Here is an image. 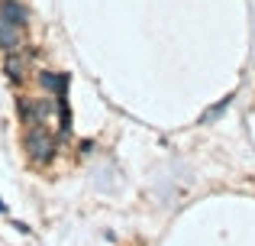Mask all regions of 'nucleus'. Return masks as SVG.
Returning <instances> with one entry per match:
<instances>
[{
  "label": "nucleus",
  "mask_w": 255,
  "mask_h": 246,
  "mask_svg": "<svg viewBox=\"0 0 255 246\" xmlns=\"http://www.w3.org/2000/svg\"><path fill=\"white\" fill-rule=\"evenodd\" d=\"M226 104H230V97H223V101H220V104H217L213 110H207V117H204V120H213L217 114H223V110H226Z\"/></svg>",
  "instance_id": "nucleus-5"
},
{
  "label": "nucleus",
  "mask_w": 255,
  "mask_h": 246,
  "mask_svg": "<svg viewBox=\"0 0 255 246\" xmlns=\"http://www.w3.org/2000/svg\"><path fill=\"white\" fill-rule=\"evenodd\" d=\"M3 68H6V78L10 81H23L26 75V52H10L3 58Z\"/></svg>",
  "instance_id": "nucleus-4"
},
{
  "label": "nucleus",
  "mask_w": 255,
  "mask_h": 246,
  "mask_svg": "<svg viewBox=\"0 0 255 246\" xmlns=\"http://www.w3.org/2000/svg\"><path fill=\"white\" fill-rule=\"evenodd\" d=\"M0 16L10 19L13 26H19V29L29 26V10H26L19 0H0Z\"/></svg>",
  "instance_id": "nucleus-3"
},
{
  "label": "nucleus",
  "mask_w": 255,
  "mask_h": 246,
  "mask_svg": "<svg viewBox=\"0 0 255 246\" xmlns=\"http://www.w3.org/2000/svg\"><path fill=\"white\" fill-rule=\"evenodd\" d=\"M0 49L10 55V52H26V29L13 26L10 19L0 16Z\"/></svg>",
  "instance_id": "nucleus-2"
},
{
  "label": "nucleus",
  "mask_w": 255,
  "mask_h": 246,
  "mask_svg": "<svg viewBox=\"0 0 255 246\" xmlns=\"http://www.w3.org/2000/svg\"><path fill=\"white\" fill-rule=\"evenodd\" d=\"M0 211H6V204H3V201H0Z\"/></svg>",
  "instance_id": "nucleus-6"
},
{
  "label": "nucleus",
  "mask_w": 255,
  "mask_h": 246,
  "mask_svg": "<svg viewBox=\"0 0 255 246\" xmlns=\"http://www.w3.org/2000/svg\"><path fill=\"white\" fill-rule=\"evenodd\" d=\"M23 146H26V156H29V162H36V165H49L52 159H55V136H52V133L45 130L42 123L26 126Z\"/></svg>",
  "instance_id": "nucleus-1"
}]
</instances>
